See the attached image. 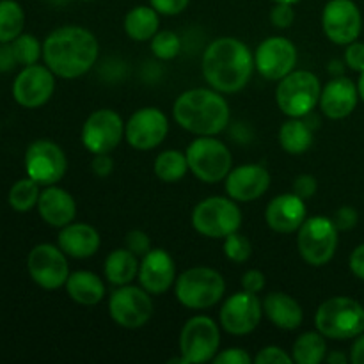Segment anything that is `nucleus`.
<instances>
[{"label": "nucleus", "mask_w": 364, "mask_h": 364, "mask_svg": "<svg viewBox=\"0 0 364 364\" xmlns=\"http://www.w3.org/2000/svg\"><path fill=\"white\" fill-rule=\"evenodd\" d=\"M68 159L63 148L52 141H36L25 151V171L27 176L43 187H50L60 181L66 174Z\"/></svg>", "instance_id": "obj_12"}, {"label": "nucleus", "mask_w": 364, "mask_h": 364, "mask_svg": "<svg viewBox=\"0 0 364 364\" xmlns=\"http://www.w3.org/2000/svg\"><path fill=\"white\" fill-rule=\"evenodd\" d=\"M41 185L38 181H34L32 178H23V180H18L16 183L11 187L9 191V205L14 212H31L32 208L38 206L39 196H41V191H39Z\"/></svg>", "instance_id": "obj_34"}, {"label": "nucleus", "mask_w": 364, "mask_h": 364, "mask_svg": "<svg viewBox=\"0 0 364 364\" xmlns=\"http://www.w3.org/2000/svg\"><path fill=\"white\" fill-rule=\"evenodd\" d=\"M348 267H350L352 274L359 279L364 281V244L358 245V247L352 251L350 259H348Z\"/></svg>", "instance_id": "obj_48"}, {"label": "nucleus", "mask_w": 364, "mask_h": 364, "mask_svg": "<svg viewBox=\"0 0 364 364\" xmlns=\"http://www.w3.org/2000/svg\"><path fill=\"white\" fill-rule=\"evenodd\" d=\"M159 27V13L151 6H137L124 16V32L134 41H151Z\"/></svg>", "instance_id": "obj_29"}, {"label": "nucleus", "mask_w": 364, "mask_h": 364, "mask_svg": "<svg viewBox=\"0 0 364 364\" xmlns=\"http://www.w3.org/2000/svg\"><path fill=\"white\" fill-rule=\"evenodd\" d=\"M333 220L334 224H336L338 230L348 231L352 230V228H355V224H358V212H355L352 206H341V208L334 213Z\"/></svg>", "instance_id": "obj_46"}, {"label": "nucleus", "mask_w": 364, "mask_h": 364, "mask_svg": "<svg viewBox=\"0 0 364 364\" xmlns=\"http://www.w3.org/2000/svg\"><path fill=\"white\" fill-rule=\"evenodd\" d=\"M279 144L290 155H302L313 144V128L304 117H290L279 128Z\"/></svg>", "instance_id": "obj_30"}, {"label": "nucleus", "mask_w": 364, "mask_h": 364, "mask_svg": "<svg viewBox=\"0 0 364 364\" xmlns=\"http://www.w3.org/2000/svg\"><path fill=\"white\" fill-rule=\"evenodd\" d=\"M270 21L274 23V27L277 28H288L291 27V23L295 21V11L294 4H276L274 9L270 11Z\"/></svg>", "instance_id": "obj_39"}, {"label": "nucleus", "mask_w": 364, "mask_h": 364, "mask_svg": "<svg viewBox=\"0 0 364 364\" xmlns=\"http://www.w3.org/2000/svg\"><path fill=\"white\" fill-rule=\"evenodd\" d=\"M139 258L127 247L116 249L105 259V277L114 287L130 284L139 276Z\"/></svg>", "instance_id": "obj_28"}, {"label": "nucleus", "mask_w": 364, "mask_h": 364, "mask_svg": "<svg viewBox=\"0 0 364 364\" xmlns=\"http://www.w3.org/2000/svg\"><path fill=\"white\" fill-rule=\"evenodd\" d=\"M242 226V212L235 199L213 198L203 199L192 212V228L208 238H226L237 233Z\"/></svg>", "instance_id": "obj_8"}, {"label": "nucleus", "mask_w": 364, "mask_h": 364, "mask_svg": "<svg viewBox=\"0 0 364 364\" xmlns=\"http://www.w3.org/2000/svg\"><path fill=\"white\" fill-rule=\"evenodd\" d=\"M358 91H359V98L364 102V71L361 73V77H359L358 80Z\"/></svg>", "instance_id": "obj_52"}, {"label": "nucleus", "mask_w": 364, "mask_h": 364, "mask_svg": "<svg viewBox=\"0 0 364 364\" xmlns=\"http://www.w3.org/2000/svg\"><path fill=\"white\" fill-rule=\"evenodd\" d=\"M38 212L41 219L52 228H64L71 224L77 215V203L73 196L64 188L50 185L45 191H41L38 201Z\"/></svg>", "instance_id": "obj_24"}, {"label": "nucleus", "mask_w": 364, "mask_h": 364, "mask_svg": "<svg viewBox=\"0 0 364 364\" xmlns=\"http://www.w3.org/2000/svg\"><path fill=\"white\" fill-rule=\"evenodd\" d=\"M304 199L297 194H281L269 203L265 210V220L276 233H295L308 219Z\"/></svg>", "instance_id": "obj_22"}, {"label": "nucleus", "mask_w": 364, "mask_h": 364, "mask_svg": "<svg viewBox=\"0 0 364 364\" xmlns=\"http://www.w3.org/2000/svg\"><path fill=\"white\" fill-rule=\"evenodd\" d=\"M100 45L91 31L66 25L50 32L43 43V60L55 77L73 80L87 73L98 60Z\"/></svg>", "instance_id": "obj_1"}, {"label": "nucleus", "mask_w": 364, "mask_h": 364, "mask_svg": "<svg viewBox=\"0 0 364 364\" xmlns=\"http://www.w3.org/2000/svg\"><path fill=\"white\" fill-rule=\"evenodd\" d=\"M345 63L350 70L363 73L364 71V43H350L347 45V52H345Z\"/></svg>", "instance_id": "obj_44"}, {"label": "nucleus", "mask_w": 364, "mask_h": 364, "mask_svg": "<svg viewBox=\"0 0 364 364\" xmlns=\"http://www.w3.org/2000/svg\"><path fill=\"white\" fill-rule=\"evenodd\" d=\"M270 187V173L258 164L235 167L226 176V192L231 199L251 203L259 199Z\"/></svg>", "instance_id": "obj_20"}, {"label": "nucleus", "mask_w": 364, "mask_h": 364, "mask_svg": "<svg viewBox=\"0 0 364 364\" xmlns=\"http://www.w3.org/2000/svg\"><path fill=\"white\" fill-rule=\"evenodd\" d=\"M350 361L354 364H364V333L355 336L354 345L350 348Z\"/></svg>", "instance_id": "obj_50"}, {"label": "nucleus", "mask_w": 364, "mask_h": 364, "mask_svg": "<svg viewBox=\"0 0 364 364\" xmlns=\"http://www.w3.org/2000/svg\"><path fill=\"white\" fill-rule=\"evenodd\" d=\"M294 194H297L299 198L309 199L316 194V188H318V183H316V178L313 174H299L294 180Z\"/></svg>", "instance_id": "obj_41"}, {"label": "nucleus", "mask_w": 364, "mask_h": 364, "mask_svg": "<svg viewBox=\"0 0 364 364\" xmlns=\"http://www.w3.org/2000/svg\"><path fill=\"white\" fill-rule=\"evenodd\" d=\"M272 2H276V4H279V2H283V4H297V2H301V0H272Z\"/></svg>", "instance_id": "obj_53"}, {"label": "nucleus", "mask_w": 364, "mask_h": 364, "mask_svg": "<svg viewBox=\"0 0 364 364\" xmlns=\"http://www.w3.org/2000/svg\"><path fill=\"white\" fill-rule=\"evenodd\" d=\"M359 91L358 84L347 77H334L320 95V109L329 119H343L350 116L358 107Z\"/></svg>", "instance_id": "obj_23"}, {"label": "nucleus", "mask_w": 364, "mask_h": 364, "mask_svg": "<svg viewBox=\"0 0 364 364\" xmlns=\"http://www.w3.org/2000/svg\"><path fill=\"white\" fill-rule=\"evenodd\" d=\"M114 171V160L110 159L109 153H100L95 155L92 160V173L100 178H107Z\"/></svg>", "instance_id": "obj_47"}, {"label": "nucleus", "mask_w": 364, "mask_h": 364, "mask_svg": "<svg viewBox=\"0 0 364 364\" xmlns=\"http://www.w3.org/2000/svg\"><path fill=\"white\" fill-rule=\"evenodd\" d=\"M315 323L329 340H350L364 333V308L350 297H333L316 309Z\"/></svg>", "instance_id": "obj_5"}, {"label": "nucleus", "mask_w": 364, "mask_h": 364, "mask_svg": "<svg viewBox=\"0 0 364 364\" xmlns=\"http://www.w3.org/2000/svg\"><path fill=\"white\" fill-rule=\"evenodd\" d=\"M265 274L262 270L251 269L242 276V290L251 291V294H259L265 288Z\"/></svg>", "instance_id": "obj_45"}, {"label": "nucleus", "mask_w": 364, "mask_h": 364, "mask_svg": "<svg viewBox=\"0 0 364 364\" xmlns=\"http://www.w3.org/2000/svg\"><path fill=\"white\" fill-rule=\"evenodd\" d=\"M191 0H149V6L164 16H176L187 9Z\"/></svg>", "instance_id": "obj_42"}, {"label": "nucleus", "mask_w": 364, "mask_h": 364, "mask_svg": "<svg viewBox=\"0 0 364 364\" xmlns=\"http://www.w3.org/2000/svg\"><path fill=\"white\" fill-rule=\"evenodd\" d=\"M169 132L167 116L156 107H144L132 114L124 127V137L132 148L148 151L164 142Z\"/></svg>", "instance_id": "obj_18"}, {"label": "nucleus", "mask_w": 364, "mask_h": 364, "mask_svg": "<svg viewBox=\"0 0 364 364\" xmlns=\"http://www.w3.org/2000/svg\"><path fill=\"white\" fill-rule=\"evenodd\" d=\"M188 162L187 155L178 149H167L162 151L155 160V174L159 180L166 183H176L187 174Z\"/></svg>", "instance_id": "obj_32"}, {"label": "nucleus", "mask_w": 364, "mask_h": 364, "mask_svg": "<svg viewBox=\"0 0 364 364\" xmlns=\"http://www.w3.org/2000/svg\"><path fill=\"white\" fill-rule=\"evenodd\" d=\"M18 64L11 43H0V71H11Z\"/></svg>", "instance_id": "obj_49"}, {"label": "nucleus", "mask_w": 364, "mask_h": 364, "mask_svg": "<svg viewBox=\"0 0 364 364\" xmlns=\"http://www.w3.org/2000/svg\"><path fill=\"white\" fill-rule=\"evenodd\" d=\"M255 363L258 364H291L294 358L288 355L283 348L279 347H265L258 352L255 358Z\"/></svg>", "instance_id": "obj_40"}, {"label": "nucleus", "mask_w": 364, "mask_h": 364, "mask_svg": "<svg viewBox=\"0 0 364 364\" xmlns=\"http://www.w3.org/2000/svg\"><path fill=\"white\" fill-rule=\"evenodd\" d=\"M124 245H127L128 251L134 252L137 258H142V256L148 255L151 251V240H149L148 233L141 230H134L124 237Z\"/></svg>", "instance_id": "obj_38"}, {"label": "nucleus", "mask_w": 364, "mask_h": 364, "mask_svg": "<svg viewBox=\"0 0 364 364\" xmlns=\"http://www.w3.org/2000/svg\"><path fill=\"white\" fill-rule=\"evenodd\" d=\"M59 247L66 252V256L77 259L91 258L98 252L102 238L96 228L85 223H71L68 226L60 228L59 233Z\"/></svg>", "instance_id": "obj_25"}, {"label": "nucleus", "mask_w": 364, "mask_h": 364, "mask_svg": "<svg viewBox=\"0 0 364 364\" xmlns=\"http://www.w3.org/2000/svg\"><path fill=\"white\" fill-rule=\"evenodd\" d=\"M176 299L188 309H208L226 294V281L210 267H194L176 277Z\"/></svg>", "instance_id": "obj_4"}, {"label": "nucleus", "mask_w": 364, "mask_h": 364, "mask_svg": "<svg viewBox=\"0 0 364 364\" xmlns=\"http://www.w3.org/2000/svg\"><path fill=\"white\" fill-rule=\"evenodd\" d=\"M174 121L196 135H219L230 123V105L223 92L196 87L181 92L173 107Z\"/></svg>", "instance_id": "obj_3"}, {"label": "nucleus", "mask_w": 364, "mask_h": 364, "mask_svg": "<svg viewBox=\"0 0 364 364\" xmlns=\"http://www.w3.org/2000/svg\"><path fill=\"white\" fill-rule=\"evenodd\" d=\"M151 52L162 60H171L181 52V39L173 31H160L151 38Z\"/></svg>", "instance_id": "obj_36"}, {"label": "nucleus", "mask_w": 364, "mask_h": 364, "mask_svg": "<svg viewBox=\"0 0 364 364\" xmlns=\"http://www.w3.org/2000/svg\"><path fill=\"white\" fill-rule=\"evenodd\" d=\"M262 304L263 315L279 329L295 331L297 327H301L302 320H304L301 304L283 291H272L267 295Z\"/></svg>", "instance_id": "obj_26"}, {"label": "nucleus", "mask_w": 364, "mask_h": 364, "mask_svg": "<svg viewBox=\"0 0 364 364\" xmlns=\"http://www.w3.org/2000/svg\"><path fill=\"white\" fill-rule=\"evenodd\" d=\"M188 169L203 183H219L226 180L233 166V156L223 141L213 135H201L185 151Z\"/></svg>", "instance_id": "obj_7"}, {"label": "nucleus", "mask_w": 364, "mask_h": 364, "mask_svg": "<svg viewBox=\"0 0 364 364\" xmlns=\"http://www.w3.org/2000/svg\"><path fill=\"white\" fill-rule=\"evenodd\" d=\"M297 48L294 43L281 36L267 38L255 52V66L267 80H281L295 70Z\"/></svg>", "instance_id": "obj_19"}, {"label": "nucleus", "mask_w": 364, "mask_h": 364, "mask_svg": "<svg viewBox=\"0 0 364 364\" xmlns=\"http://www.w3.org/2000/svg\"><path fill=\"white\" fill-rule=\"evenodd\" d=\"M11 46H13L18 64H21V66L38 64L39 57H43V45L32 34H23L21 32L14 41H11Z\"/></svg>", "instance_id": "obj_35"}, {"label": "nucleus", "mask_w": 364, "mask_h": 364, "mask_svg": "<svg viewBox=\"0 0 364 364\" xmlns=\"http://www.w3.org/2000/svg\"><path fill=\"white\" fill-rule=\"evenodd\" d=\"M124 127L119 114L112 109H98L85 119L82 142L92 155L110 153L124 137Z\"/></svg>", "instance_id": "obj_14"}, {"label": "nucleus", "mask_w": 364, "mask_h": 364, "mask_svg": "<svg viewBox=\"0 0 364 364\" xmlns=\"http://www.w3.org/2000/svg\"><path fill=\"white\" fill-rule=\"evenodd\" d=\"M203 77L223 95H235L249 84L255 71V55L237 38H217L203 53Z\"/></svg>", "instance_id": "obj_2"}, {"label": "nucleus", "mask_w": 364, "mask_h": 364, "mask_svg": "<svg viewBox=\"0 0 364 364\" xmlns=\"http://www.w3.org/2000/svg\"><path fill=\"white\" fill-rule=\"evenodd\" d=\"M263 316V304L256 294L237 291L226 299L219 313L220 327L233 336L251 334L259 326Z\"/></svg>", "instance_id": "obj_16"}, {"label": "nucleus", "mask_w": 364, "mask_h": 364, "mask_svg": "<svg viewBox=\"0 0 364 364\" xmlns=\"http://www.w3.org/2000/svg\"><path fill=\"white\" fill-rule=\"evenodd\" d=\"M55 91V75L48 66H23L13 84V98L25 109H38L52 98Z\"/></svg>", "instance_id": "obj_17"}, {"label": "nucleus", "mask_w": 364, "mask_h": 364, "mask_svg": "<svg viewBox=\"0 0 364 364\" xmlns=\"http://www.w3.org/2000/svg\"><path fill=\"white\" fill-rule=\"evenodd\" d=\"M322 84L315 73L297 70L281 78L276 89V102L288 117H306L320 102Z\"/></svg>", "instance_id": "obj_6"}, {"label": "nucleus", "mask_w": 364, "mask_h": 364, "mask_svg": "<svg viewBox=\"0 0 364 364\" xmlns=\"http://www.w3.org/2000/svg\"><path fill=\"white\" fill-rule=\"evenodd\" d=\"M322 28L334 45L358 41L363 31V16L354 0H329L322 11Z\"/></svg>", "instance_id": "obj_15"}, {"label": "nucleus", "mask_w": 364, "mask_h": 364, "mask_svg": "<svg viewBox=\"0 0 364 364\" xmlns=\"http://www.w3.org/2000/svg\"><path fill=\"white\" fill-rule=\"evenodd\" d=\"M338 228L333 219L316 215L299 228L297 247L302 259L313 267H323L334 258L338 249Z\"/></svg>", "instance_id": "obj_9"}, {"label": "nucleus", "mask_w": 364, "mask_h": 364, "mask_svg": "<svg viewBox=\"0 0 364 364\" xmlns=\"http://www.w3.org/2000/svg\"><path fill=\"white\" fill-rule=\"evenodd\" d=\"M220 347L219 326L210 316H192L180 333V352L185 364L208 363Z\"/></svg>", "instance_id": "obj_10"}, {"label": "nucleus", "mask_w": 364, "mask_h": 364, "mask_svg": "<svg viewBox=\"0 0 364 364\" xmlns=\"http://www.w3.org/2000/svg\"><path fill=\"white\" fill-rule=\"evenodd\" d=\"M66 291L77 304L95 306L105 297V284L96 274L89 270H78L70 274L66 281Z\"/></svg>", "instance_id": "obj_27"}, {"label": "nucleus", "mask_w": 364, "mask_h": 364, "mask_svg": "<svg viewBox=\"0 0 364 364\" xmlns=\"http://www.w3.org/2000/svg\"><path fill=\"white\" fill-rule=\"evenodd\" d=\"M27 269L32 281L45 290L64 287L70 277L66 252L52 244H39L28 252Z\"/></svg>", "instance_id": "obj_13"}, {"label": "nucleus", "mask_w": 364, "mask_h": 364, "mask_svg": "<svg viewBox=\"0 0 364 364\" xmlns=\"http://www.w3.org/2000/svg\"><path fill=\"white\" fill-rule=\"evenodd\" d=\"M139 283L148 294L162 295L176 281V265L171 255L164 249H151L142 256L139 267Z\"/></svg>", "instance_id": "obj_21"}, {"label": "nucleus", "mask_w": 364, "mask_h": 364, "mask_svg": "<svg viewBox=\"0 0 364 364\" xmlns=\"http://www.w3.org/2000/svg\"><path fill=\"white\" fill-rule=\"evenodd\" d=\"M224 255H226L228 259L235 263H244L251 258L252 255V245L249 242V238H245L244 235L231 233L224 238Z\"/></svg>", "instance_id": "obj_37"}, {"label": "nucleus", "mask_w": 364, "mask_h": 364, "mask_svg": "<svg viewBox=\"0 0 364 364\" xmlns=\"http://www.w3.org/2000/svg\"><path fill=\"white\" fill-rule=\"evenodd\" d=\"M153 301L151 294L144 290L142 287H117V290L112 291L109 301V313L117 326L124 329H139L146 326L151 320Z\"/></svg>", "instance_id": "obj_11"}, {"label": "nucleus", "mask_w": 364, "mask_h": 364, "mask_svg": "<svg viewBox=\"0 0 364 364\" xmlns=\"http://www.w3.org/2000/svg\"><path fill=\"white\" fill-rule=\"evenodd\" d=\"M25 13L14 0H0V43H11L23 32Z\"/></svg>", "instance_id": "obj_33"}, {"label": "nucleus", "mask_w": 364, "mask_h": 364, "mask_svg": "<svg viewBox=\"0 0 364 364\" xmlns=\"http://www.w3.org/2000/svg\"><path fill=\"white\" fill-rule=\"evenodd\" d=\"M327 343L322 333H304L297 338L291 350L294 363L299 364H320L326 361Z\"/></svg>", "instance_id": "obj_31"}, {"label": "nucleus", "mask_w": 364, "mask_h": 364, "mask_svg": "<svg viewBox=\"0 0 364 364\" xmlns=\"http://www.w3.org/2000/svg\"><path fill=\"white\" fill-rule=\"evenodd\" d=\"M84 2H92V0H84Z\"/></svg>", "instance_id": "obj_54"}, {"label": "nucleus", "mask_w": 364, "mask_h": 364, "mask_svg": "<svg viewBox=\"0 0 364 364\" xmlns=\"http://www.w3.org/2000/svg\"><path fill=\"white\" fill-rule=\"evenodd\" d=\"M251 355L244 350V348H228V350L217 352L212 363L215 364H249L251 363Z\"/></svg>", "instance_id": "obj_43"}, {"label": "nucleus", "mask_w": 364, "mask_h": 364, "mask_svg": "<svg viewBox=\"0 0 364 364\" xmlns=\"http://www.w3.org/2000/svg\"><path fill=\"white\" fill-rule=\"evenodd\" d=\"M326 361L329 364H347V355L343 352H333V354L326 355Z\"/></svg>", "instance_id": "obj_51"}]
</instances>
